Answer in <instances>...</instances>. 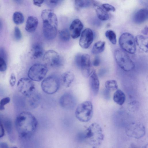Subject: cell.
Returning <instances> with one entry per match:
<instances>
[{
    "label": "cell",
    "instance_id": "16",
    "mask_svg": "<svg viewBox=\"0 0 148 148\" xmlns=\"http://www.w3.org/2000/svg\"><path fill=\"white\" fill-rule=\"evenodd\" d=\"M89 83L90 88L94 95L98 94L99 87V81L97 75L95 71H92L90 75Z\"/></svg>",
    "mask_w": 148,
    "mask_h": 148
},
{
    "label": "cell",
    "instance_id": "44",
    "mask_svg": "<svg viewBox=\"0 0 148 148\" xmlns=\"http://www.w3.org/2000/svg\"><path fill=\"white\" fill-rule=\"evenodd\" d=\"M5 108L4 106H3L0 104V110H5Z\"/></svg>",
    "mask_w": 148,
    "mask_h": 148
},
{
    "label": "cell",
    "instance_id": "36",
    "mask_svg": "<svg viewBox=\"0 0 148 148\" xmlns=\"http://www.w3.org/2000/svg\"><path fill=\"white\" fill-rule=\"evenodd\" d=\"M82 54L80 53L77 54L75 56V62L77 66L80 68Z\"/></svg>",
    "mask_w": 148,
    "mask_h": 148
},
{
    "label": "cell",
    "instance_id": "11",
    "mask_svg": "<svg viewBox=\"0 0 148 148\" xmlns=\"http://www.w3.org/2000/svg\"><path fill=\"white\" fill-rule=\"evenodd\" d=\"M126 135L128 136L139 139L145 134V128L143 125L138 123H133L129 125L125 129Z\"/></svg>",
    "mask_w": 148,
    "mask_h": 148
},
{
    "label": "cell",
    "instance_id": "18",
    "mask_svg": "<svg viewBox=\"0 0 148 148\" xmlns=\"http://www.w3.org/2000/svg\"><path fill=\"white\" fill-rule=\"evenodd\" d=\"M38 24L37 18L34 16H29L27 20L25 29L28 32L32 33L36 29Z\"/></svg>",
    "mask_w": 148,
    "mask_h": 148
},
{
    "label": "cell",
    "instance_id": "37",
    "mask_svg": "<svg viewBox=\"0 0 148 148\" xmlns=\"http://www.w3.org/2000/svg\"><path fill=\"white\" fill-rule=\"evenodd\" d=\"M16 82V78L15 75L14 73H12L10 75L9 82L11 86H13L15 85Z\"/></svg>",
    "mask_w": 148,
    "mask_h": 148
},
{
    "label": "cell",
    "instance_id": "42",
    "mask_svg": "<svg viewBox=\"0 0 148 148\" xmlns=\"http://www.w3.org/2000/svg\"><path fill=\"white\" fill-rule=\"evenodd\" d=\"M0 148H9L8 145L5 142H1L0 143Z\"/></svg>",
    "mask_w": 148,
    "mask_h": 148
},
{
    "label": "cell",
    "instance_id": "41",
    "mask_svg": "<svg viewBox=\"0 0 148 148\" xmlns=\"http://www.w3.org/2000/svg\"><path fill=\"white\" fill-rule=\"evenodd\" d=\"M44 1L43 0H34L33 4L35 5L38 7H40L41 4L44 2Z\"/></svg>",
    "mask_w": 148,
    "mask_h": 148
},
{
    "label": "cell",
    "instance_id": "22",
    "mask_svg": "<svg viewBox=\"0 0 148 148\" xmlns=\"http://www.w3.org/2000/svg\"><path fill=\"white\" fill-rule=\"evenodd\" d=\"M43 53V48L40 44L36 43L33 46L31 51V54L33 58L37 59L41 57Z\"/></svg>",
    "mask_w": 148,
    "mask_h": 148
},
{
    "label": "cell",
    "instance_id": "29",
    "mask_svg": "<svg viewBox=\"0 0 148 148\" xmlns=\"http://www.w3.org/2000/svg\"><path fill=\"white\" fill-rule=\"evenodd\" d=\"M60 38L64 41H68L70 39V34L69 31L66 29H64L60 30L59 32Z\"/></svg>",
    "mask_w": 148,
    "mask_h": 148
},
{
    "label": "cell",
    "instance_id": "3",
    "mask_svg": "<svg viewBox=\"0 0 148 148\" xmlns=\"http://www.w3.org/2000/svg\"><path fill=\"white\" fill-rule=\"evenodd\" d=\"M104 136L100 126L95 123L91 124L86 131L84 138L94 148L100 145Z\"/></svg>",
    "mask_w": 148,
    "mask_h": 148
},
{
    "label": "cell",
    "instance_id": "19",
    "mask_svg": "<svg viewBox=\"0 0 148 148\" xmlns=\"http://www.w3.org/2000/svg\"><path fill=\"white\" fill-rule=\"evenodd\" d=\"M61 78L64 86L66 87H69L74 79L75 75L72 72L67 71L62 74Z\"/></svg>",
    "mask_w": 148,
    "mask_h": 148
},
{
    "label": "cell",
    "instance_id": "43",
    "mask_svg": "<svg viewBox=\"0 0 148 148\" xmlns=\"http://www.w3.org/2000/svg\"><path fill=\"white\" fill-rule=\"evenodd\" d=\"M142 33L145 35H147L148 34V27L146 26L142 31Z\"/></svg>",
    "mask_w": 148,
    "mask_h": 148
},
{
    "label": "cell",
    "instance_id": "9",
    "mask_svg": "<svg viewBox=\"0 0 148 148\" xmlns=\"http://www.w3.org/2000/svg\"><path fill=\"white\" fill-rule=\"evenodd\" d=\"M17 88L21 94L27 97L34 92L35 89L32 81L27 77H22L19 80L17 84Z\"/></svg>",
    "mask_w": 148,
    "mask_h": 148
},
{
    "label": "cell",
    "instance_id": "35",
    "mask_svg": "<svg viewBox=\"0 0 148 148\" xmlns=\"http://www.w3.org/2000/svg\"><path fill=\"white\" fill-rule=\"evenodd\" d=\"M103 8L106 11L114 12L115 10V8L112 5L108 3H104L102 5Z\"/></svg>",
    "mask_w": 148,
    "mask_h": 148
},
{
    "label": "cell",
    "instance_id": "34",
    "mask_svg": "<svg viewBox=\"0 0 148 148\" xmlns=\"http://www.w3.org/2000/svg\"><path fill=\"white\" fill-rule=\"evenodd\" d=\"M47 4L51 7H54L61 3L63 1L60 0H51L45 1Z\"/></svg>",
    "mask_w": 148,
    "mask_h": 148
},
{
    "label": "cell",
    "instance_id": "31",
    "mask_svg": "<svg viewBox=\"0 0 148 148\" xmlns=\"http://www.w3.org/2000/svg\"><path fill=\"white\" fill-rule=\"evenodd\" d=\"M3 124L8 134L11 135L13 132L12 125L11 121L9 120L6 119L4 120Z\"/></svg>",
    "mask_w": 148,
    "mask_h": 148
},
{
    "label": "cell",
    "instance_id": "15",
    "mask_svg": "<svg viewBox=\"0 0 148 148\" xmlns=\"http://www.w3.org/2000/svg\"><path fill=\"white\" fill-rule=\"evenodd\" d=\"M83 25L80 20L76 19L74 20L69 27V32L73 39L78 38L80 36L83 28Z\"/></svg>",
    "mask_w": 148,
    "mask_h": 148
},
{
    "label": "cell",
    "instance_id": "28",
    "mask_svg": "<svg viewBox=\"0 0 148 148\" xmlns=\"http://www.w3.org/2000/svg\"><path fill=\"white\" fill-rule=\"evenodd\" d=\"M13 19L14 23L17 24L19 25L23 23L24 20L23 14L19 12H15L13 14Z\"/></svg>",
    "mask_w": 148,
    "mask_h": 148
},
{
    "label": "cell",
    "instance_id": "32",
    "mask_svg": "<svg viewBox=\"0 0 148 148\" xmlns=\"http://www.w3.org/2000/svg\"><path fill=\"white\" fill-rule=\"evenodd\" d=\"M14 37L16 40H19L21 39L22 34L21 31L17 27H16L14 29Z\"/></svg>",
    "mask_w": 148,
    "mask_h": 148
},
{
    "label": "cell",
    "instance_id": "14",
    "mask_svg": "<svg viewBox=\"0 0 148 148\" xmlns=\"http://www.w3.org/2000/svg\"><path fill=\"white\" fill-rule=\"evenodd\" d=\"M59 101L60 106L66 109H73L76 104L75 97L70 93H66L62 95Z\"/></svg>",
    "mask_w": 148,
    "mask_h": 148
},
{
    "label": "cell",
    "instance_id": "8",
    "mask_svg": "<svg viewBox=\"0 0 148 148\" xmlns=\"http://www.w3.org/2000/svg\"><path fill=\"white\" fill-rule=\"evenodd\" d=\"M41 86L44 92L48 94H52L58 90L60 82L58 77L55 76L51 75L44 79L42 81Z\"/></svg>",
    "mask_w": 148,
    "mask_h": 148
},
{
    "label": "cell",
    "instance_id": "12",
    "mask_svg": "<svg viewBox=\"0 0 148 148\" xmlns=\"http://www.w3.org/2000/svg\"><path fill=\"white\" fill-rule=\"evenodd\" d=\"M94 34L92 30L90 28H86L82 32L79 40L80 46L84 49L88 48L93 42Z\"/></svg>",
    "mask_w": 148,
    "mask_h": 148
},
{
    "label": "cell",
    "instance_id": "38",
    "mask_svg": "<svg viewBox=\"0 0 148 148\" xmlns=\"http://www.w3.org/2000/svg\"><path fill=\"white\" fill-rule=\"evenodd\" d=\"M10 101V99L9 97H7L2 99L0 101V104L4 106L8 103Z\"/></svg>",
    "mask_w": 148,
    "mask_h": 148
},
{
    "label": "cell",
    "instance_id": "23",
    "mask_svg": "<svg viewBox=\"0 0 148 148\" xmlns=\"http://www.w3.org/2000/svg\"><path fill=\"white\" fill-rule=\"evenodd\" d=\"M113 100L117 104L121 106L123 104L125 101V95L121 90L117 89L114 93Z\"/></svg>",
    "mask_w": 148,
    "mask_h": 148
},
{
    "label": "cell",
    "instance_id": "24",
    "mask_svg": "<svg viewBox=\"0 0 148 148\" xmlns=\"http://www.w3.org/2000/svg\"><path fill=\"white\" fill-rule=\"evenodd\" d=\"M105 42L103 41H99L94 45L92 50V53L94 54H97L102 52L104 50Z\"/></svg>",
    "mask_w": 148,
    "mask_h": 148
},
{
    "label": "cell",
    "instance_id": "39",
    "mask_svg": "<svg viewBox=\"0 0 148 148\" xmlns=\"http://www.w3.org/2000/svg\"><path fill=\"white\" fill-rule=\"evenodd\" d=\"M100 60L98 56H97L95 58L93 62V65L95 66H99L100 64Z\"/></svg>",
    "mask_w": 148,
    "mask_h": 148
},
{
    "label": "cell",
    "instance_id": "17",
    "mask_svg": "<svg viewBox=\"0 0 148 148\" xmlns=\"http://www.w3.org/2000/svg\"><path fill=\"white\" fill-rule=\"evenodd\" d=\"M148 18V10L145 8L138 10L133 17V21L136 24H140L146 21Z\"/></svg>",
    "mask_w": 148,
    "mask_h": 148
},
{
    "label": "cell",
    "instance_id": "25",
    "mask_svg": "<svg viewBox=\"0 0 148 148\" xmlns=\"http://www.w3.org/2000/svg\"><path fill=\"white\" fill-rule=\"evenodd\" d=\"M27 97L29 99V103L32 108H36L38 106L40 103V97L37 94L34 92Z\"/></svg>",
    "mask_w": 148,
    "mask_h": 148
},
{
    "label": "cell",
    "instance_id": "10",
    "mask_svg": "<svg viewBox=\"0 0 148 148\" xmlns=\"http://www.w3.org/2000/svg\"><path fill=\"white\" fill-rule=\"evenodd\" d=\"M43 60L51 66L59 68L63 64L62 59L56 51L52 50L47 51L43 57Z\"/></svg>",
    "mask_w": 148,
    "mask_h": 148
},
{
    "label": "cell",
    "instance_id": "6",
    "mask_svg": "<svg viewBox=\"0 0 148 148\" xmlns=\"http://www.w3.org/2000/svg\"><path fill=\"white\" fill-rule=\"evenodd\" d=\"M47 71V68L45 65L37 63L30 68L27 74L29 79L32 81L40 82L44 79Z\"/></svg>",
    "mask_w": 148,
    "mask_h": 148
},
{
    "label": "cell",
    "instance_id": "4",
    "mask_svg": "<svg viewBox=\"0 0 148 148\" xmlns=\"http://www.w3.org/2000/svg\"><path fill=\"white\" fill-rule=\"evenodd\" d=\"M115 61L118 65L122 70L126 72L133 71L135 64L128 55L120 49H116L114 52Z\"/></svg>",
    "mask_w": 148,
    "mask_h": 148
},
{
    "label": "cell",
    "instance_id": "30",
    "mask_svg": "<svg viewBox=\"0 0 148 148\" xmlns=\"http://www.w3.org/2000/svg\"><path fill=\"white\" fill-rule=\"evenodd\" d=\"M105 35L109 41L114 45L116 42V36L115 33L112 30H109L105 33Z\"/></svg>",
    "mask_w": 148,
    "mask_h": 148
},
{
    "label": "cell",
    "instance_id": "33",
    "mask_svg": "<svg viewBox=\"0 0 148 148\" xmlns=\"http://www.w3.org/2000/svg\"><path fill=\"white\" fill-rule=\"evenodd\" d=\"M7 68V64L5 59L0 57V71H4L6 70Z\"/></svg>",
    "mask_w": 148,
    "mask_h": 148
},
{
    "label": "cell",
    "instance_id": "7",
    "mask_svg": "<svg viewBox=\"0 0 148 148\" xmlns=\"http://www.w3.org/2000/svg\"><path fill=\"white\" fill-rule=\"evenodd\" d=\"M119 43L123 50L131 54L134 53L136 46L135 39L130 34L125 32L121 34L119 40Z\"/></svg>",
    "mask_w": 148,
    "mask_h": 148
},
{
    "label": "cell",
    "instance_id": "2",
    "mask_svg": "<svg viewBox=\"0 0 148 148\" xmlns=\"http://www.w3.org/2000/svg\"><path fill=\"white\" fill-rule=\"evenodd\" d=\"M41 15L45 37L48 40L53 39L57 35L58 26V20L56 14L53 10L46 9L42 11Z\"/></svg>",
    "mask_w": 148,
    "mask_h": 148
},
{
    "label": "cell",
    "instance_id": "47",
    "mask_svg": "<svg viewBox=\"0 0 148 148\" xmlns=\"http://www.w3.org/2000/svg\"><path fill=\"white\" fill-rule=\"evenodd\" d=\"M132 148H137L136 147H133Z\"/></svg>",
    "mask_w": 148,
    "mask_h": 148
},
{
    "label": "cell",
    "instance_id": "20",
    "mask_svg": "<svg viewBox=\"0 0 148 148\" xmlns=\"http://www.w3.org/2000/svg\"><path fill=\"white\" fill-rule=\"evenodd\" d=\"M135 43L139 48L143 51H148V38L142 35L137 36L135 38Z\"/></svg>",
    "mask_w": 148,
    "mask_h": 148
},
{
    "label": "cell",
    "instance_id": "40",
    "mask_svg": "<svg viewBox=\"0 0 148 148\" xmlns=\"http://www.w3.org/2000/svg\"><path fill=\"white\" fill-rule=\"evenodd\" d=\"M4 129L1 123L0 122V138L3 136L4 134Z\"/></svg>",
    "mask_w": 148,
    "mask_h": 148
},
{
    "label": "cell",
    "instance_id": "21",
    "mask_svg": "<svg viewBox=\"0 0 148 148\" xmlns=\"http://www.w3.org/2000/svg\"><path fill=\"white\" fill-rule=\"evenodd\" d=\"M93 4L98 18L102 21L108 20L109 16L107 11L95 2H94Z\"/></svg>",
    "mask_w": 148,
    "mask_h": 148
},
{
    "label": "cell",
    "instance_id": "26",
    "mask_svg": "<svg viewBox=\"0 0 148 148\" xmlns=\"http://www.w3.org/2000/svg\"><path fill=\"white\" fill-rule=\"evenodd\" d=\"M92 3L90 0H77L74 1V5L76 9H79L89 7Z\"/></svg>",
    "mask_w": 148,
    "mask_h": 148
},
{
    "label": "cell",
    "instance_id": "13",
    "mask_svg": "<svg viewBox=\"0 0 148 148\" xmlns=\"http://www.w3.org/2000/svg\"><path fill=\"white\" fill-rule=\"evenodd\" d=\"M79 69L83 75L86 77L90 76L92 73V71L91 69L90 58L88 54L84 53L82 55Z\"/></svg>",
    "mask_w": 148,
    "mask_h": 148
},
{
    "label": "cell",
    "instance_id": "46",
    "mask_svg": "<svg viewBox=\"0 0 148 148\" xmlns=\"http://www.w3.org/2000/svg\"><path fill=\"white\" fill-rule=\"evenodd\" d=\"M11 148H18L17 147L14 146L12 147Z\"/></svg>",
    "mask_w": 148,
    "mask_h": 148
},
{
    "label": "cell",
    "instance_id": "27",
    "mask_svg": "<svg viewBox=\"0 0 148 148\" xmlns=\"http://www.w3.org/2000/svg\"><path fill=\"white\" fill-rule=\"evenodd\" d=\"M105 86L108 90L114 91L118 89V85L117 82L113 79L107 81L105 83Z\"/></svg>",
    "mask_w": 148,
    "mask_h": 148
},
{
    "label": "cell",
    "instance_id": "5",
    "mask_svg": "<svg viewBox=\"0 0 148 148\" xmlns=\"http://www.w3.org/2000/svg\"><path fill=\"white\" fill-rule=\"evenodd\" d=\"M93 113L92 102L87 101L78 105L75 112L77 119L79 121L86 122L89 121L92 117Z\"/></svg>",
    "mask_w": 148,
    "mask_h": 148
},
{
    "label": "cell",
    "instance_id": "45",
    "mask_svg": "<svg viewBox=\"0 0 148 148\" xmlns=\"http://www.w3.org/2000/svg\"><path fill=\"white\" fill-rule=\"evenodd\" d=\"M143 148H148V145L147 144V145L144 146L143 147Z\"/></svg>",
    "mask_w": 148,
    "mask_h": 148
},
{
    "label": "cell",
    "instance_id": "1",
    "mask_svg": "<svg viewBox=\"0 0 148 148\" xmlns=\"http://www.w3.org/2000/svg\"><path fill=\"white\" fill-rule=\"evenodd\" d=\"M38 121L35 116L27 111L20 113L15 121V126L19 136L26 139L31 137L36 131Z\"/></svg>",
    "mask_w": 148,
    "mask_h": 148
}]
</instances>
